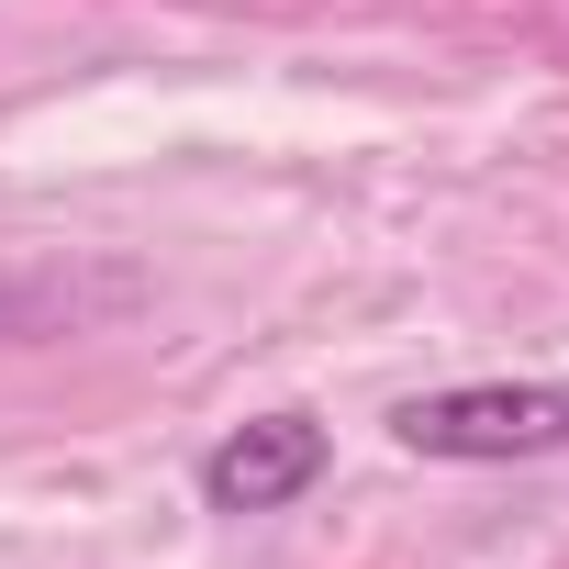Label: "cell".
<instances>
[{"label": "cell", "instance_id": "1", "mask_svg": "<svg viewBox=\"0 0 569 569\" xmlns=\"http://www.w3.org/2000/svg\"><path fill=\"white\" fill-rule=\"evenodd\" d=\"M391 436L413 458H458V469H491V458H558L569 447V380H469V391H413L391 413Z\"/></svg>", "mask_w": 569, "mask_h": 569}, {"label": "cell", "instance_id": "3", "mask_svg": "<svg viewBox=\"0 0 569 569\" xmlns=\"http://www.w3.org/2000/svg\"><path fill=\"white\" fill-rule=\"evenodd\" d=\"M12 325H34V291H0V336H12Z\"/></svg>", "mask_w": 569, "mask_h": 569}, {"label": "cell", "instance_id": "2", "mask_svg": "<svg viewBox=\"0 0 569 569\" xmlns=\"http://www.w3.org/2000/svg\"><path fill=\"white\" fill-rule=\"evenodd\" d=\"M325 425L313 413H257V425H234L212 458H201V502L212 513H279V502H302L313 480H325Z\"/></svg>", "mask_w": 569, "mask_h": 569}]
</instances>
